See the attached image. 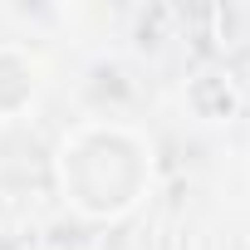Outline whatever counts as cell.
Instances as JSON below:
<instances>
[{
    "label": "cell",
    "mask_w": 250,
    "mask_h": 250,
    "mask_svg": "<svg viewBox=\"0 0 250 250\" xmlns=\"http://www.w3.org/2000/svg\"><path fill=\"white\" fill-rule=\"evenodd\" d=\"M5 83H15V88H25V93H35V64L20 54V49H10V44H0V88Z\"/></svg>",
    "instance_id": "cell-2"
},
{
    "label": "cell",
    "mask_w": 250,
    "mask_h": 250,
    "mask_svg": "<svg viewBox=\"0 0 250 250\" xmlns=\"http://www.w3.org/2000/svg\"><path fill=\"white\" fill-rule=\"evenodd\" d=\"M152 182V152L118 123H83L59 143V191L74 211L113 221L133 211Z\"/></svg>",
    "instance_id": "cell-1"
}]
</instances>
